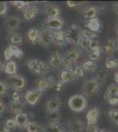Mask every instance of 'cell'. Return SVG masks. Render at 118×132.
I'll return each mask as SVG.
<instances>
[{"mask_svg":"<svg viewBox=\"0 0 118 132\" xmlns=\"http://www.w3.org/2000/svg\"><path fill=\"white\" fill-rule=\"evenodd\" d=\"M68 106L73 112H82L87 107V100L82 94H74L68 101Z\"/></svg>","mask_w":118,"mask_h":132,"instance_id":"obj_1","label":"cell"},{"mask_svg":"<svg viewBox=\"0 0 118 132\" xmlns=\"http://www.w3.org/2000/svg\"><path fill=\"white\" fill-rule=\"evenodd\" d=\"M101 85V80H100L98 78H91L86 80L83 85V92L85 95H92L95 93Z\"/></svg>","mask_w":118,"mask_h":132,"instance_id":"obj_2","label":"cell"},{"mask_svg":"<svg viewBox=\"0 0 118 132\" xmlns=\"http://www.w3.org/2000/svg\"><path fill=\"white\" fill-rule=\"evenodd\" d=\"M64 25V21L60 17L56 18L47 19L43 23V29L44 30H51V31H59L63 28Z\"/></svg>","mask_w":118,"mask_h":132,"instance_id":"obj_3","label":"cell"},{"mask_svg":"<svg viewBox=\"0 0 118 132\" xmlns=\"http://www.w3.org/2000/svg\"><path fill=\"white\" fill-rule=\"evenodd\" d=\"M56 84V80L55 78L52 75H49L47 78H42L36 83V87L38 90L42 91L43 93L44 91H47L48 89L51 88L55 86Z\"/></svg>","mask_w":118,"mask_h":132,"instance_id":"obj_4","label":"cell"},{"mask_svg":"<svg viewBox=\"0 0 118 132\" xmlns=\"http://www.w3.org/2000/svg\"><path fill=\"white\" fill-rule=\"evenodd\" d=\"M42 92L38 90V89H32L26 93L25 94V101L27 104L31 106H34L35 104L38 103V101H40L41 97H42Z\"/></svg>","mask_w":118,"mask_h":132,"instance_id":"obj_5","label":"cell"},{"mask_svg":"<svg viewBox=\"0 0 118 132\" xmlns=\"http://www.w3.org/2000/svg\"><path fill=\"white\" fill-rule=\"evenodd\" d=\"M48 31V30H47ZM49 35L50 37L51 42L60 47H63L65 45L67 42L65 41V36H64V32L59 30V31H48Z\"/></svg>","mask_w":118,"mask_h":132,"instance_id":"obj_6","label":"cell"},{"mask_svg":"<svg viewBox=\"0 0 118 132\" xmlns=\"http://www.w3.org/2000/svg\"><path fill=\"white\" fill-rule=\"evenodd\" d=\"M21 24V20L20 18H19L18 16L12 15L8 16L5 20V26L8 31H10V33H13L14 31L18 30L20 27Z\"/></svg>","mask_w":118,"mask_h":132,"instance_id":"obj_7","label":"cell"},{"mask_svg":"<svg viewBox=\"0 0 118 132\" xmlns=\"http://www.w3.org/2000/svg\"><path fill=\"white\" fill-rule=\"evenodd\" d=\"M64 36H65L66 42H69L73 45H78L79 40H80V29H68L67 31L64 32Z\"/></svg>","mask_w":118,"mask_h":132,"instance_id":"obj_8","label":"cell"},{"mask_svg":"<svg viewBox=\"0 0 118 132\" xmlns=\"http://www.w3.org/2000/svg\"><path fill=\"white\" fill-rule=\"evenodd\" d=\"M5 59L7 61H9L12 56H16L17 58H20V57L24 56V53L23 51L16 45H9L5 50Z\"/></svg>","mask_w":118,"mask_h":132,"instance_id":"obj_9","label":"cell"},{"mask_svg":"<svg viewBox=\"0 0 118 132\" xmlns=\"http://www.w3.org/2000/svg\"><path fill=\"white\" fill-rule=\"evenodd\" d=\"M10 86L12 87V90L20 91L24 89L26 86V79L20 75H13L10 77Z\"/></svg>","mask_w":118,"mask_h":132,"instance_id":"obj_10","label":"cell"},{"mask_svg":"<svg viewBox=\"0 0 118 132\" xmlns=\"http://www.w3.org/2000/svg\"><path fill=\"white\" fill-rule=\"evenodd\" d=\"M69 132H83L85 129V124L79 119H70L68 122Z\"/></svg>","mask_w":118,"mask_h":132,"instance_id":"obj_11","label":"cell"},{"mask_svg":"<svg viewBox=\"0 0 118 132\" xmlns=\"http://www.w3.org/2000/svg\"><path fill=\"white\" fill-rule=\"evenodd\" d=\"M45 108H46L47 112L58 111V110H60V108H61V100H60V98L57 96L49 98L46 101Z\"/></svg>","mask_w":118,"mask_h":132,"instance_id":"obj_12","label":"cell"},{"mask_svg":"<svg viewBox=\"0 0 118 132\" xmlns=\"http://www.w3.org/2000/svg\"><path fill=\"white\" fill-rule=\"evenodd\" d=\"M43 10L48 19L59 17V14L61 12L58 5H54V4H46L43 7Z\"/></svg>","mask_w":118,"mask_h":132,"instance_id":"obj_13","label":"cell"},{"mask_svg":"<svg viewBox=\"0 0 118 132\" xmlns=\"http://www.w3.org/2000/svg\"><path fill=\"white\" fill-rule=\"evenodd\" d=\"M100 109L97 107H94L88 110V112L86 113V122L87 124H93L96 125V123L98 122L99 118H100Z\"/></svg>","mask_w":118,"mask_h":132,"instance_id":"obj_14","label":"cell"},{"mask_svg":"<svg viewBox=\"0 0 118 132\" xmlns=\"http://www.w3.org/2000/svg\"><path fill=\"white\" fill-rule=\"evenodd\" d=\"M49 68L52 69H59L62 66V56L58 51H54L49 58Z\"/></svg>","mask_w":118,"mask_h":132,"instance_id":"obj_15","label":"cell"},{"mask_svg":"<svg viewBox=\"0 0 118 132\" xmlns=\"http://www.w3.org/2000/svg\"><path fill=\"white\" fill-rule=\"evenodd\" d=\"M37 42L42 47H43V48H49V47L50 46V44L52 43V42H51V40L49 35L48 31L44 30V29L40 31L39 36H38V39H37Z\"/></svg>","mask_w":118,"mask_h":132,"instance_id":"obj_16","label":"cell"},{"mask_svg":"<svg viewBox=\"0 0 118 132\" xmlns=\"http://www.w3.org/2000/svg\"><path fill=\"white\" fill-rule=\"evenodd\" d=\"M39 13V9L34 5H28L26 7L23 12V17L27 20H33Z\"/></svg>","mask_w":118,"mask_h":132,"instance_id":"obj_17","label":"cell"},{"mask_svg":"<svg viewBox=\"0 0 118 132\" xmlns=\"http://www.w3.org/2000/svg\"><path fill=\"white\" fill-rule=\"evenodd\" d=\"M14 121L16 122V127L20 128V129H23L26 127V125L29 122V117L26 113H20L17 114L14 117Z\"/></svg>","mask_w":118,"mask_h":132,"instance_id":"obj_18","label":"cell"},{"mask_svg":"<svg viewBox=\"0 0 118 132\" xmlns=\"http://www.w3.org/2000/svg\"><path fill=\"white\" fill-rule=\"evenodd\" d=\"M25 105L21 101H12L8 105V108H9V111L12 113H14V114H20V113H22L23 108H24Z\"/></svg>","mask_w":118,"mask_h":132,"instance_id":"obj_19","label":"cell"},{"mask_svg":"<svg viewBox=\"0 0 118 132\" xmlns=\"http://www.w3.org/2000/svg\"><path fill=\"white\" fill-rule=\"evenodd\" d=\"M85 26L89 29V31L93 32V33H97L100 29L101 23H100V21L98 18H93L87 20L86 23H85Z\"/></svg>","mask_w":118,"mask_h":132,"instance_id":"obj_20","label":"cell"},{"mask_svg":"<svg viewBox=\"0 0 118 132\" xmlns=\"http://www.w3.org/2000/svg\"><path fill=\"white\" fill-rule=\"evenodd\" d=\"M64 128L60 124L57 123H48L46 126L42 128V132H64Z\"/></svg>","mask_w":118,"mask_h":132,"instance_id":"obj_21","label":"cell"},{"mask_svg":"<svg viewBox=\"0 0 118 132\" xmlns=\"http://www.w3.org/2000/svg\"><path fill=\"white\" fill-rule=\"evenodd\" d=\"M4 71L10 76L16 75L17 71H18L17 63H15L14 61H8L7 63H6V64L5 65V70H4Z\"/></svg>","mask_w":118,"mask_h":132,"instance_id":"obj_22","label":"cell"},{"mask_svg":"<svg viewBox=\"0 0 118 132\" xmlns=\"http://www.w3.org/2000/svg\"><path fill=\"white\" fill-rule=\"evenodd\" d=\"M46 119H47V121H48V123L59 122L60 119H61V113H60V110H58V111L47 112Z\"/></svg>","mask_w":118,"mask_h":132,"instance_id":"obj_23","label":"cell"},{"mask_svg":"<svg viewBox=\"0 0 118 132\" xmlns=\"http://www.w3.org/2000/svg\"><path fill=\"white\" fill-rule=\"evenodd\" d=\"M104 47H105V51H106L107 55L111 56V55H113L114 52L116 50V42L114 39H109L107 41Z\"/></svg>","mask_w":118,"mask_h":132,"instance_id":"obj_24","label":"cell"},{"mask_svg":"<svg viewBox=\"0 0 118 132\" xmlns=\"http://www.w3.org/2000/svg\"><path fill=\"white\" fill-rule=\"evenodd\" d=\"M42 126L35 122H28L25 129L27 132H42Z\"/></svg>","mask_w":118,"mask_h":132,"instance_id":"obj_25","label":"cell"},{"mask_svg":"<svg viewBox=\"0 0 118 132\" xmlns=\"http://www.w3.org/2000/svg\"><path fill=\"white\" fill-rule=\"evenodd\" d=\"M40 62L41 61L39 59L32 58V59H28V60L27 61V63H26V64H27V69H28L30 71L34 72V73H36V71H37V69H38Z\"/></svg>","mask_w":118,"mask_h":132,"instance_id":"obj_26","label":"cell"},{"mask_svg":"<svg viewBox=\"0 0 118 132\" xmlns=\"http://www.w3.org/2000/svg\"><path fill=\"white\" fill-rule=\"evenodd\" d=\"M74 75L73 73H72V71H63L61 73V75H60V81L62 83H64V84H65V83H69L70 81H72V80L74 79Z\"/></svg>","mask_w":118,"mask_h":132,"instance_id":"obj_27","label":"cell"},{"mask_svg":"<svg viewBox=\"0 0 118 132\" xmlns=\"http://www.w3.org/2000/svg\"><path fill=\"white\" fill-rule=\"evenodd\" d=\"M79 56H80V54H79V51H78L77 50H74V48H72V50H68L67 52L64 54V56L66 57L67 59H69V60L72 61V62H76L79 58Z\"/></svg>","mask_w":118,"mask_h":132,"instance_id":"obj_28","label":"cell"},{"mask_svg":"<svg viewBox=\"0 0 118 132\" xmlns=\"http://www.w3.org/2000/svg\"><path fill=\"white\" fill-rule=\"evenodd\" d=\"M8 40L10 41L11 43H12V45H18V44H21L23 42V38L20 34L17 33H11Z\"/></svg>","mask_w":118,"mask_h":132,"instance_id":"obj_29","label":"cell"},{"mask_svg":"<svg viewBox=\"0 0 118 132\" xmlns=\"http://www.w3.org/2000/svg\"><path fill=\"white\" fill-rule=\"evenodd\" d=\"M97 13H98L97 8L92 6V7L87 8V9L84 12L83 15H84V18H85V20H91V19L95 18L96 15H97Z\"/></svg>","mask_w":118,"mask_h":132,"instance_id":"obj_30","label":"cell"},{"mask_svg":"<svg viewBox=\"0 0 118 132\" xmlns=\"http://www.w3.org/2000/svg\"><path fill=\"white\" fill-rule=\"evenodd\" d=\"M39 33L40 31L38 30L35 27H33V28H30L28 30V33H27V38L32 43H35L37 42L38 36H39Z\"/></svg>","mask_w":118,"mask_h":132,"instance_id":"obj_31","label":"cell"},{"mask_svg":"<svg viewBox=\"0 0 118 132\" xmlns=\"http://www.w3.org/2000/svg\"><path fill=\"white\" fill-rule=\"evenodd\" d=\"M49 69H50V68H49L48 63L41 61L35 74H39V75H46L47 73H49Z\"/></svg>","mask_w":118,"mask_h":132,"instance_id":"obj_32","label":"cell"},{"mask_svg":"<svg viewBox=\"0 0 118 132\" xmlns=\"http://www.w3.org/2000/svg\"><path fill=\"white\" fill-rule=\"evenodd\" d=\"M105 95H108V96H118V85L115 84L109 85L106 90Z\"/></svg>","mask_w":118,"mask_h":132,"instance_id":"obj_33","label":"cell"},{"mask_svg":"<svg viewBox=\"0 0 118 132\" xmlns=\"http://www.w3.org/2000/svg\"><path fill=\"white\" fill-rule=\"evenodd\" d=\"M83 68L84 71H93L96 69V63L95 62L91 61V60H87L83 63V65L81 66Z\"/></svg>","mask_w":118,"mask_h":132,"instance_id":"obj_34","label":"cell"},{"mask_svg":"<svg viewBox=\"0 0 118 132\" xmlns=\"http://www.w3.org/2000/svg\"><path fill=\"white\" fill-rule=\"evenodd\" d=\"M73 63L74 62L69 60V59H67L66 57L62 56V66L65 69V71H72V70H73V67H72Z\"/></svg>","mask_w":118,"mask_h":132,"instance_id":"obj_35","label":"cell"},{"mask_svg":"<svg viewBox=\"0 0 118 132\" xmlns=\"http://www.w3.org/2000/svg\"><path fill=\"white\" fill-rule=\"evenodd\" d=\"M10 4L12 6L16 7L17 9H20V10H24L26 7H27L30 5L29 2H26V1H12L10 2Z\"/></svg>","mask_w":118,"mask_h":132,"instance_id":"obj_36","label":"cell"},{"mask_svg":"<svg viewBox=\"0 0 118 132\" xmlns=\"http://www.w3.org/2000/svg\"><path fill=\"white\" fill-rule=\"evenodd\" d=\"M100 55H101V48H99V50H92L91 52L88 54V58L91 61H97L100 59Z\"/></svg>","mask_w":118,"mask_h":132,"instance_id":"obj_37","label":"cell"},{"mask_svg":"<svg viewBox=\"0 0 118 132\" xmlns=\"http://www.w3.org/2000/svg\"><path fill=\"white\" fill-rule=\"evenodd\" d=\"M89 42H90V40L88 38L81 36L80 40H79V42H78V46L80 47L83 50H87L89 48Z\"/></svg>","mask_w":118,"mask_h":132,"instance_id":"obj_38","label":"cell"},{"mask_svg":"<svg viewBox=\"0 0 118 132\" xmlns=\"http://www.w3.org/2000/svg\"><path fill=\"white\" fill-rule=\"evenodd\" d=\"M72 73H73L74 77L77 78H82L85 75V71L83 70V68L79 65H76L75 67H73L72 70Z\"/></svg>","mask_w":118,"mask_h":132,"instance_id":"obj_39","label":"cell"},{"mask_svg":"<svg viewBox=\"0 0 118 132\" xmlns=\"http://www.w3.org/2000/svg\"><path fill=\"white\" fill-rule=\"evenodd\" d=\"M106 68L107 69H114V68H116L118 65V62L115 58H108L106 61Z\"/></svg>","mask_w":118,"mask_h":132,"instance_id":"obj_40","label":"cell"},{"mask_svg":"<svg viewBox=\"0 0 118 132\" xmlns=\"http://www.w3.org/2000/svg\"><path fill=\"white\" fill-rule=\"evenodd\" d=\"M4 128L11 131H12V129H14L15 128H16V122H15V121H14V118L7 119L5 123V127Z\"/></svg>","mask_w":118,"mask_h":132,"instance_id":"obj_41","label":"cell"},{"mask_svg":"<svg viewBox=\"0 0 118 132\" xmlns=\"http://www.w3.org/2000/svg\"><path fill=\"white\" fill-rule=\"evenodd\" d=\"M105 100H106L107 103L111 106L118 105V96H108V95H105Z\"/></svg>","mask_w":118,"mask_h":132,"instance_id":"obj_42","label":"cell"},{"mask_svg":"<svg viewBox=\"0 0 118 132\" xmlns=\"http://www.w3.org/2000/svg\"><path fill=\"white\" fill-rule=\"evenodd\" d=\"M108 116L115 123L118 120V109H110L108 111Z\"/></svg>","mask_w":118,"mask_h":132,"instance_id":"obj_43","label":"cell"},{"mask_svg":"<svg viewBox=\"0 0 118 132\" xmlns=\"http://www.w3.org/2000/svg\"><path fill=\"white\" fill-rule=\"evenodd\" d=\"M89 48H90L91 50H99V48H100V42H99L96 39L90 40V42H89Z\"/></svg>","mask_w":118,"mask_h":132,"instance_id":"obj_44","label":"cell"},{"mask_svg":"<svg viewBox=\"0 0 118 132\" xmlns=\"http://www.w3.org/2000/svg\"><path fill=\"white\" fill-rule=\"evenodd\" d=\"M8 88H9V86L6 83L0 81V96H3L5 93H7Z\"/></svg>","mask_w":118,"mask_h":132,"instance_id":"obj_45","label":"cell"},{"mask_svg":"<svg viewBox=\"0 0 118 132\" xmlns=\"http://www.w3.org/2000/svg\"><path fill=\"white\" fill-rule=\"evenodd\" d=\"M8 5L6 2H0V15H5L7 12Z\"/></svg>","mask_w":118,"mask_h":132,"instance_id":"obj_46","label":"cell"},{"mask_svg":"<svg viewBox=\"0 0 118 132\" xmlns=\"http://www.w3.org/2000/svg\"><path fill=\"white\" fill-rule=\"evenodd\" d=\"M67 5L69 7H77V6H80L84 4V2H79V1H67L66 2Z\"/></svg>","mask_w":118,"mask_h":132,"instance_id":"obj_47","label":"cell"},{"mask_svg":"<svg viewBox=\"0 0 118 132\" xmlns=\"http://www.w3.org/2000/svg\"><path fill=\"white\" fill-rule=\"evenodd\" d=\"M85 129L86 130V132H97L99 130L98 128L96 127V125L93 124H87Z\"/></svg>","mask_w":118,"mask_h":132,"instance_id":"obj_48","label":"cell"},{"mask_svg":"<svg viewBox=\"0 0 118 132\" xmlns=\"http://www.w3.org/2000/svg\"><path fill=\"white\" fill-rule=\"evenodd\" d=\"M12 101H20L21 97H20V93H19V91L12 90Z\"/></svg>","mask_w":118,"mask_h":132,"instance_id":"obj_49","label":"cell"},{"mask_svg":"<svg viewBox=\"0 0 118 132\" xmlns=\"http://www.w3.org/2000/svg\"><path fill=\"white\" fill-rule=\"evenodd\" d=\"M54 86H55V89L57 92H62L64 88V84L62 83L61 81H58V82H56Z\"/></svg>","mask_w":118,"mask_h":132,"instance_id":"obj_50","label":"cell"},{"mask_svg":"<svg viewBox=\"0 0 118 132\" xmlns=\"http://www.w3.org/2000/svg\"><path fill=\"white\" fill-rule=\"evenodd\" d=\"M5 109H6V106H5V102L0 99V116L4 114V112L5 111Z\"/></svg>","mask_w":118,"mask_h":132,"instance_id":"obj_51","label":"cell"},{"mask_svg":"<svg viewBox=\"0 0 118 132\" xmlns=\"http://www.w3.org/2000/svg\"><path fill=\"white\" fill-rule=\"evenodd\" d=\"M114 80L116 83V85H118V71H116L114 73Z\"/></svg>","mask_w":118,"mask_h":132,"instance_id":"obj_52","label":"cell"},{"mask_svg":"<svg viewBox=\"0 0 118 132\" xmlns=\"http://www.w3.org/2000/svg\"><path fill=\"white\" fill-rule=\"evenodd\" d=\"M4 70H5V64L2 62H0V74L4 71Z\"/></svg>","mask_w":118,"mask_h":132,"instance_id":"obj_53","label":"cell"},{"mask_svg":"<svg viewBox=\"0 0 118 132\" xmlns=\"http://www.w3.org/2000/svg\"><path fill=\"white\" fill-rule=\"evenodd\" d=\"M115 12L118 15V5H116L115 6Z\"/></svg>","mask_w":118,"mask_h":132,"instance_id":"obj_54","label":"cell"},{"mask_svg":"<svg viewBox=\"0 0 118 132\" xmlns=\"http://www.w3.org/2000/svg\"><path fill=\"white\" fill-rule=\"evenodd\" d=\"M0 132H11V130H8V129H6L4 128L3 129H1V130H0Z\"/></svg>","mask_w":118,"mask_h":132,"instance_id":"obj_55","label":"cell"},{"mask_svg":"<svg viewBox=\"0 0 118 132\" xmlns=\"http://www.w3.org/2000/svg\"><path fill=\"white\" fill-rule=\"evenodd\" d=\"M97 132H110V131H107V130H98Z\"/></svg>","mask_w":118,"mask_h":132,"instance_id":"obj_56","label":"cell"},{"mask_svg":"<svg viewBox=\"0 0 118 132\" xmlns=\"http://www.w3.org/2000/svg\"><path fill=\"white\" fill-rule=\"evenodd\" d=\"M116 50H118V42H116Z\"/></svg>","mask_w":118,"mask_h":132,"instance_id":"obj_57","label":"cell"},{"mask_svg":"<svg viewBox=\"0 0 118 132\" xmlns=\"http://www.w3.org/2000/svg\"><path fill=\"white\" fill-rule=\"evenodd\" d=\"M117 36H118V21H117Z\"/></svg>","mask_w":118,"mask_h":132,"instance_id":"obj_58","label":"cell"},{"mask_svg":"<svg viewBox=\"0 0 118 132\" xmlns=\"http://www.w3.org/2000/svg\"><path fill=\"white\" fill-rule=\"evenodd\" d=\"M115 124H116V125H117V126H118V120L116 121V122H115Z\"/></svg>","mask_w":118,"mask_h":132,"instance_id":"obj_59","label":"cell"},{"mask_svg":"<svg viewBox=\"0 0 118 132\" xmlns=\"http://www.w3.org/2000/svg\"><path fill=\"white\" fill-rule=\"evenodd\" d=\"M64 132H69V131H64Z\"/></svg>","mask_w":118,"mask_h":132,"instance_id":"obj_60","label":"cell"}]
</instances>
